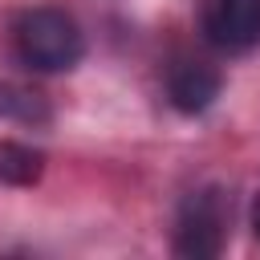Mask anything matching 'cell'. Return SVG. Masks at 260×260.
I'll use <instances>...</instances> for the list:
<instances>
[{
  "mask_svg": "<svg viewBox=\"0 0 260 260\" xmlns=\"http://www.w3.org/2000/svg\"><path fill=\"white\" fill-rule=\"evenodd\" d=\"M203 37L219 53H248L260 45V0H207Z\"/></svg>",
  "mask_w": 260,
  "mask_h": 260,
  "instance_id": "cell-3",
  "label": "cell"
},
{
  "mask_svg": "<svg viewBox=\"0 0 260 260\" xmlns=\"http://www.w3.org/2000/svg\"><path fill=\"white\" fill-rule=\"evenodd\" d=\"M0 118L20 122V126H45L53 118V106L41 89L20 85V81H0Z\"/></svg>",
  "mask_w": 260,
  "mask_h": 260,
  "instance_id": "cell-5",
  "label": "cell"
},
{
  "mask_svg": "<svg viewBox=\"0 0 260 260\" xmlns=\"http://www.w3.org/2000/svg\"><path fill=\"white\" fill-rule=\"evenodd\" d=\"M252 223H256V236H260V195H256V211H252Z\"/></svg>",
  "mask_w": 260,
  "mask_h": 260,
  "instance_id": "cell-7",
  "label": "cell"
},
{
  "mask_svg": "<svg viewBox=\"0 0 260 260\" xmlns=\"http://www.w3.org/2000/svg\"><path fill=\"white\" fill-rule=\"evenodd\" d=\"M223 89V77L207 61H179L167 73V98L179 114H203Z\"/></svg>",
  "mask_w": 260,
  "mask_h": 260,
  "instance_id": "cell-4",
  "label": "cell"
},
{
  "mask_svg": "<svg viewBox=\"0 0 260 260\" xmlns=\"http://www.w3.org/2000/svg\"><path fill=\"white\" fill-rule=\"evenodd\" d=\"M223 228H228L223 195L219 191H191L179 207V219H175V252L195 256V260L219 256Z\"/></svg>",
  "mask_w": 260,
  "mask_h": 260,
  "instance_id": "cell-2",
  "label": "cell"
},
{
  "mask_svg": "<svg viewBox=\"0 0 260 260\" xmlns=\"http://www.w3.org/2000/svg\"><path fill=\"white\" fill-rule=\"evenodd\" d=\"M45 171V154L24 142H0V183L8 187H32Z\"/></svg>",
  "mask_w": 260,
  "mask_h": 260,
  "instance_id": "cell-6",
  "label": "cell"
},
{
  "mask_svg": "<svg viewBox=\"0 0 260 260\" xmlns=\"http://www.w3.org/2000/svg\"><path fill=\"white\" fill-rule=\"evenodd\" d=\"M16 57L37 73H65L85 57V37L65 8H28L12 24Z\"/></svg>",
  "mask_w": 260,
  "mask_h": 260,
  "instance_id": "cell-1",
  "label": "cell"
}]
</instances>
